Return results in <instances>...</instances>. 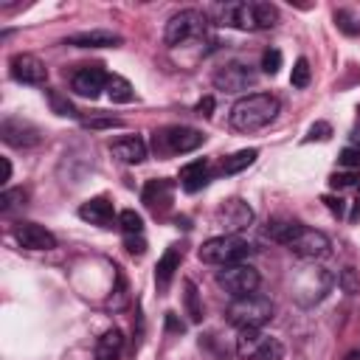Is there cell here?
Here are the masks:
<instances>
[{
    "instance_id": "cell-28",
    "label": "cell",
    "mask_w": 360,
    "mask_h": 360,
    "mask_svg": "<svg viewBox=\"0 0 360 360\" xmlns=\"http://www.w3.org/2000/svg\"><path fill=\"white\" fill-rule=\"evenodd\" d=\"M25 191L22 188H6L3 194H0V214H11L17 205H22L25 202Z\"/></svg>"
},
{
    "instance_id": "cell-31",
    "label": "cell",
    "mask_w": 360,
    "mask_h": 360,
    "mask_svg": "<svg viewBox=\"0 0 360 360\" xmlns=\"http://www.w3.org/2000/svg\"><path fill=\"white\" fill-rule=\"evenodd\" d=\"M338 284H340V290L349 292V295L360 292V276H357V270H354V267H343L340 276H338Z\"/></svg>"
},
{
    "instance_id": "cell-8",
    "label": "cell",
    "mask_w": 360,
    "mask_h": 360,
    "mask_svg": "<svg viewBox=\"0 0 360 360\" xmlns=\"http://www.w3.org/2000/svg\"><path fill=\"white\" fill-rule=\"evenodd\" d=\"M202 31H205V17L200 11H194V8H186V11L174 14L166 22L163 39H166V45L177 48V45H186L188 39H194V37H202Z\"/></svg>"
},
{
    "instance_id": "cell-33",
    "label": "cell",
    "mask_w": 360,
    "mask_h": 360,
    "mask_svg": "<svg viewBox=\"0 0 360 360\" xmlns=\"http://www.w3.org/2000/svg\"><path fill=\"white\" fill-rule=\"evenodd\" d=\"M338 163L346 166V169H352V172H360V146H346V149L340 152Z\"/></svg>"
},
{
    "instance_id": "cell-1",
    "label": "cell",
    "mask_w": 360,
    "mask_h": 360,
    "mask_svg": "<svg viewBox=\"0 0 360 360\" xmlns=\"http://www.w3.org/2000/svg\"><path fill=\"white\" fill-rule=\"evenodd\" d=\"M217 20H219V25H231V28H242V31H262V28H273L278 22V8L273 3L233 0V3L217 6Z\"/></svg>"
},
{
    "instance_id": "cell-39",
    "label": "cell",
    "mask_w": 360,
    "mask_h": 360,
    "mask_svg": "<svg viewBox=\"0 0 360 360\" xmlns=\"http://www.w3.org/2000/svg\"><path fill=\"white\" fill-rule=\"evenodd\" d=\"M323 202H326V208H329L335 217H340V214H343V200H340V197H329V194H326V197H323Z\"/></svg>"
},
{
    "instance_id": "cell-44",
    "label": "cell",
    "mask_w": 360,
    "mask_h": 360,
    "mask_svg": "<svg viewBox=\"0 0 360 360\" xmlns=\"http://www.w3.org/2000/svg\"><path fill=\"white\" fill-rule=\"evenodd\" d=\"M352 141H354V146H360V129H357V132L352 135Z\"/></svg>"
},
{
    "instance_id": "cell-7",
    "label": "cell",
    "mask_w": 360,
    "mask_h": 360,
    "mask_svg": "<svg viewBox=\"0 0 360 360\" xmlns=\"http://www.w3.org/2000/svg\"><path fill=\"white\" fill-rule=\"evenodd\" d=\"M217 284L231 295V298H242V295H250L256 292L259 287V270L239 262V264H228L217 273Z\"/></svg>"
},
{
    "instance_id": "cell-42",
    "label": "cell",
    "mask_w": 360,
    "mask_h": 360,
    "mask_svg": "<svg viewBox=\"0 0 360 360\" xmlns=\"http://www.w3.org/2000/svg\"><path fill=\"white\" fill-rule=\"evenodd\" d=\"M11 180V163H8V158H3V183H8Z\"/></svg>"
},
{
    "instance_id": "cell-5",
    "label": "cell",
    "mask_w": 360,
    "mask_h": 360,
    "mask_svg": "<svg viewBox=\"0 0 360 360\" xmlns=\"http://www.w3.org/2000/svg\"><path fill=\"white\" fill-rule=\"evenodd\" d=\"M236 354L242 360H281L284 346L278 338H273L262 329H242L236 338Z\"/></svg>"
},
{
    "instance_id": "cell-34",
    "label": "cell",
    "mask_w": 360,
    "mask_h": 360,
    "mask_svg": "<svg viewBox=\"0 0 360 360\" xmlns=\"http://www.w3.org/2000/svg\"><path fill=\"white\" fill-rule=\"evenodd\" d=\"M278 68H281V51H278V48L264 51V56H262V70L273 76V73H278Z\"/></svg>"
},
{
    "instance_id": "cell-2",
    "label": "cell",
    "mask_w": 360,
    "mask_h": 360,
    "mask_svg": "<svg viewBox=\"0 0 360 360\" xmlns=\"http://www.w3.org/2000/svg\"><path fill=\"white\" fill-rule=\"evenodd\" d=\"M281 104L276 96L270 93H250L242 96L233 107H231V127L236 132H256L262 127H267L276 115H278Z\"/></svg>"
},
{
    "instance_id": "cell-4",
    "label": "cell",
    "mask_w": 360,
    "mask_h": 360,
    "mask_svg": "<svg viewBox=\"0 0 360 360\" xmlns=\"http://www.w3.org/2000/svg\"><path fill=\"white\" fill-rule=\"evenodd\" d=\"M200 262L205 264H217V267H228V264H239L250 256V245L236 236V233H222V236H214L208 242L200 245L197 250Z\"/></svg>"
},
{
    "instance_id": "cell-19",
    "label": "cell",
    "mask_w": 360,
    "mask_h": 360,
    "mask_svg": "<svg viewBox=\"0 0 360 360\" xmlns=\"http://www.w3.org/2000/svg\"><path fill=\"white\" fill-rule=\"evenodd\" d=\"M110 152L121 160V163H141L146 158V143L143 138L138 135H129V138H118L110 143Z\"/></svg>"
},
{
    "instance_id": "cell-29",
    "label": "cell",
    "mask_w": 360,
    "mask_h": 360,
    "mask_svg": "<svg viewBox=\"0 0 360 360\" xmlns=\"http://www.w3.org/2000/svg\"><path fill=\"white\" fill-rule=\"evenodd\" d=\"M290 84L292 87H307L309 84V62L301 56V59H295V65H292V73H290Z\"/></svg>"
},
{
    "instance_id": "cell-6",
    "label": "cell",
    "mask_w": 360,
    "mask_h": 360,
    "mask_svg": "<svg viewBox=\"0 0 360 360\" xmlns=\"http://www.w3.org/2000/svg\"><path fill=\"white\" fill-rule=\"evenodd\" d=\"M202 141H205V135L191 127H166V129L155 132L152 146L158 155H186V152H194Z\"/></svg>"
},
{
    "instance_id": "cell-22",
    "label": "cell",
    "mask_w": 360,
    "mask_h": 360,
    "mask_svg": "<svg viewBox=\"0 0 360 360\" xmlns=\"http://www.w3.org/2000/svg\"><path fill=\"white\" fill-rule=\"evenodd\" d=\"M124 352V335L118 329H107L96 340V360H118Z\"/></svg>"
},
{
    "instance_id": "cell-16",
    "label": "cell",
    "mask_w": 360,
    "mask_h": 360,
    "mask_svg": "<svg viewBox=\"0 0 360 360\" xmlns=\"http://www.w3.org/2000/svg\"><path fill=\"white\" fill-rule=\"evenodd\" d=\"M79 217H82L84 222H90V225L112 228V222H115V208H112V202H110L107 197H93V200L82 202Z\"/></svg>"
},
{
    "instance_id": "cell-3",
    "label": "cell",
    "mask_w": 360,
    "mask_h": 360,
    "mask_svg": "<svg viewBox=\"0 0 360 360\" xmlns=\"http://www.w3.org/2000/svg\"><path fill=\"white\" fill-rule=\"evenodd\" d=\"M276 307L267 295L262 292H250V295H242V298H233L225 309V318L231 326H236L239 332L242 329H262L270 318H273Z\"/></svg>"
},
{
    "instance_id": "cell-35",
    "label": "cell",
    "mask_w": 360,
    "mask_h": 360,
    "mask_svg": "<svg viewBox=\"0 0 360 360\" xmlns=\"http://www.w3.org/2000/svg\"><path fill=\"white\" fill-rule=\"evenodd\" d=\"M329 138H332V124L326 121H315L307 132V141H329Z\"/></svg>"
},
{
    "instance_id": "cell-11",
    "label": "cell",
    "mask_w": 360,
    "mask_h": 360,
    "mask_svg": "<svg viewBox=\"0 0 360 360\" xmlns=\"http://www.w3.org/2000/svg\"><path fill=\"white\" fill-rule=\"evenodd\" d=\"M0 138L14 149H28V146H37L42 141V132L22 118H6L0 124Z\"/></svg>"
},
{
    "instance_id": "cell-12",
    "label": "cell",
    "mask_w": 360,
    "mask_h": 360,
    "mask_svg": "<svg viewBox=\"0 0 360 360\" xmlns=\"http://www.w3.org/2000/svg\"><path fill=\"white\" fill-rule=\"evenodd\" d=\"M217 222L225 228V233H236V231H245L250 222H253V208L233 197V200H225L219 208H217Z\"/></svg>"
},
{
    "instance_id": "cell-36",
    "label": "cell",
    "mask_w": 360,
    "mask_h": 360,
    "mask_svg": "<svg viewBox=\"0 0 360 360\" xmlns=\"http://www.w3.org/2000/svg\"><path fill=\"white\" fill-rule=\"evenodd\" d=\"M124 248H127L132 256H143L146 242H143V236H141V233H124Z\"/></svg>"
},
{
    "instance_id": "cell-26",
    "label": "cell",
    "mask_w": 360,
    "mask_h": 360,
    "mask_svg": "<svg viewBox=\"0 0 360 360\" xmlns=\"http://www.w3.org/2000/svg\"><path fill=\"white\" fill-rule=\"evenodd\" d=\"M45 98H48V104H51V110L56 115H62V118H79V110L73 107V101L68 96H62L59 90H45Z\"/></svg>"
},
{
    "instance_id": "cell-14",
    "label": "cell",
    "mask_w": 360,
    "mask_h": 360,
    "mask_svg": "<svg viewBox=\"0 0 360 360\" xmlns=\"http://www.w3.org/2000/svg\"><path fill=\"white\" fill-rule=\"evenodd\" d=\"M14 239L25 250H53L56 248V236L48 228L37 225V222H17L14 225Z\"/></svg>"
},
{
    "instance_id": "cell-38",
    "label": "cell",
    "mask_w": 360,
    "mask_h": 360,
    "mask_svg": "<svg viewBox=\"0 0 360 360\" xmlns=\"http://www.w3.org/2000/svg\"><path fill=\"white\" fill-rule=\"evenodd\" d=\"M335 22H338V25H340V31H343V34H349V37H354V34L360 31V25H354V22H352V17H349L346 11H335Z\"/></svg>"
},
{
    "instance_id": "cell-41",
    "label": "cell",
    "mask_w": 360,
    "mask_h": 360,
    "mask_svg": "<svg viewBox=\"0 0 360 360\" xmlns=\"http://www.w3.org/2000/svg\"><path fill=\"white\" fill-rule=\"evenodd\" d=\"M166 323H169V329H174V332H183V323H177L174 312H166Z\"/></svg>"
},
{
    "instance_id": "cell-20",
    "label": "cell",
    "mask_w": 360,
    "mask_h": 360,
    "mask_svg": "<svg viewBox=\"0 0 360 360\" xmlns=\"http://www.w3.org/2000/svg\"><path fill=\"white\" fill-rule=\"evenodd\" d=\"M180 259H183V253H180L177 245L166 248V253L158 259V267H155V284H158V290H166L169 287V281L180 270Z\"/></svg>"
},
{
    "instance_id": "cell-40",
    "label": "cell",
    "mask_w": 360,
    "mask_h": 360,
    "mask_svg": "<svg viewBox=\"0 0 360 360\" xmlns=\"http://www.w3.org/2000/svg\"><path fill=\"white\" fill-rule=\"evenodd\" d=\"M211 110H214V98H211V96H205V98H202V101L197 104V112L208 118V115H211Z\"/></svg>"
},
{
    "instance_id": "cell-30",
    "label": "cell",
    "mask_w": 360,
    "mask_h": 360,
    "mask_svg": "<svg viewBox=\"0 0 360 360\" xmlns=\"http://www.w3.org/2000/svg\"><path fill=\"white\" fill-rule=\"evenodd\" d=\"M118 228H121L124 233H141V231H143V219H141V214H135V211H121V214H118Z\"/></svg>"
},
{
    "instance_id": "cell-9",
    "label": "cell",
    "mask_w": 360,
    "mask_h": 360,
    "mask_svg": "<svg viewBox=\"0 0 360 360\" xmlns=\"http://www.w3.org/2000/svg\"><path fill=\"white\" fill-rule=\"evenodd\" d=\"M253 82H256V70L242 62H228L214 73V87L225 90V93L248 90V87H253Z\"/></svg>"
},
{
    "instance_id": "cell-17",
    "label": "cell",
    "mask_w": 360,
    "mask_h": 360,
    "mask_svg": "<svg viewBox=\"0 0 360 360\" xmlns=\"http://www.w3.org/2000/svg\"><path fill=\"white\" fill-rule=\"evenodd\" d=\"M172 197H174V183L160 177V180H149L143 186V202L146 208H152L155 214H163L169 205H172Z\"/></svg>"
},
{
    "instance_id": "cell-24",
    "label": "cell",
    "mask_w": 360,
    "mask_h": 360,
    "mask_svg": "<svg viewBox=\"0 0 360 360\" xmlns=\"http://www.w3.org/2000/svg\"><path fill=\"white\" fill-rule=\"evenodd\" d=\"M107 96L115 101V104H129L132 98H135V90H132V84L124 79V76H118V73H110L107 76Z\"/></svg>"
},
{
    "instance_id": "cell-43",
    "label": "cell",
    "mask_w": 360,
    "mask_h": 360,
    "mask_svg": "<svg viewBox=\"0 0 360 360\" xmlns=\"http://www.w3.org/2000/svg\"><path fill=\"white\" fill-rule=\"evenodd\" d=\"M343 360H360V352H349Z\"/></svg>"
},
{
    "instance_id": "cell-10",
    "label": "cell",
    "mask_w": 360,
    "mask_h": 360,
    "mask_svg": "<svg viewBox=\"0 0 360 360\" xmlns=\"http://www.w3.org/2000/svg\"><path fill=\"white\" fill-rule=\"evenodd\" d=\"M287 248H290V253H295L301 259H321V256L329 253L332 245H329V236L323 231H315V228L301 225V231L292 236V242Z\"/></svg>"
},
{
    "instance_id": "cell-27",
    "label": "cell",
    "mask_w": 360,
    "mask_h": 360,
    "mask_svg": "<svg viewBox=\"0 0 360 360\" xmlns=\"http://www.w3.org/2000/svg\"><path fill=\"white\" fill-rule=\"evenodd\" d=\"M183 298H186V312H188V318L194 321V323H200L202 321V304H200V295H197V287H194V281H183Z\"/></svg>"
},
{
    "instance_id": "cell-37",
    "label": "cell",
    "mask_w": 360,
    "mask_h": 360,
    "mask_svg": "<svg viewBox=\"0 0 360 360\" xmlns=\"http://www.w3.org/2000/svg\"><path fill=\"white\" fill-rule=\"evenodd\" d=\"M84 127H90V129H112V127H124V121L121 118H87L84 121Z\"/></svg>"
},
{
    "instance_id": "cell-21",
    "label": "cell",
    "mask_w": 360,
    "mask_h": 360,
    "mask_svg": "<svg viewBox=\"0 0 360 360\" xmlns=\"http://www.w3.org/2000/svg\"><path fill=\"white\" fill-rule=\"evenodd\" d=\"M208 183V160H191V163H186L183 169H180V186L186 188V191H200L202 186Z\"/></svg>"
},
{
    "instance_id": "cell-32",
    "label": "cell",
    "mask_w": 360,
    "mask_h": 360,
    "mask_svg": "<svg viewBox=\"0 0 360 360\" xmlns=\"http://www.w3.org/2000/svg\"><path fill=\"white\" fill-rule=\"evenodd\" d=\"M329 186L332 188H352V186H360V172H335L329 177Z\"/></svg>"
},
{
    "instance_id": "cell-18",
    "label": "cell",
    "mask_w": 360,
    "mask_h": 360,
    "mask_svg": "<svg viewBox=\"0 0 360 360\" xmlns=\"http://www.w3.org/2000/svg\"><path fill=\"white\" fill-rule=\"evenodd\" d=\"M65 42H68V45H76V48H115V45H121V37L112 34V31L96 28V31L73 34V37H68Z\"/></svg>"
},
{
    "instance_id": "cell-25",
    "label": "cell",
    "mask_w": 360,
    "mask_h": 360,
    "mask_svg": "<svg viewBox=\"0 0 360 360\" xmlns=\"http://www.w3.org/2000/svg\"><path fill=\"white\" fill-rule=\"evenodd\" d=\"M259 158V152L256 149H239V152H233V155H228V158H222V174H236V172H242V169H248L253 160Z\"/></svg>"
},
{
    "instance_id": "cell-15",
    "label": "cell",
    "mask_w": 360,
    "mask_h": 360,
    "mask_svg": "<svg viewBox=\"0 0 360 360\" xmlns=\"http://www.w3.org/2000/svg\"><path fill=\"white\" fill-rule=\"evenodd\" d=\"M107 76L110 73H104L101 65H84L73 73V90L84 98H98L101 90L107 87Z\"/></svg>"
},
{
    "instance_id": "cell-23",
    "label": "cell",
    "mask_w": 360,
    "mask_h": 360,
    "mask_svg": "<svg viewBox=\"0 0 360 360\" xmlns=\"http://www.w3.org/2000/svg\"><path fill=\"white\" fill-rule=\"evenodd\" d=\"M301 231V222L298 219H284V217H278V219H270L267 222V228H264V233L273 239V242H278V245H290L292 242V236Z\"/></svg>"
},
{
    "instance_id": "cell-13",
    "label": "cell",
    "mask_w": 360,
    "mask_h": 360,
    "mask_svg": "<svg viewBox=\"0 0 360 360\" xmlns=\"http://www.w3.org/2000/svg\"><path fill=\"white\" fill-rule=\"evenodd\" d=\"M11 79L22 82V84H45L48 79V68L42 59H37L34 53H14L8 62Z\"/></svg>"
}]
</instances>
